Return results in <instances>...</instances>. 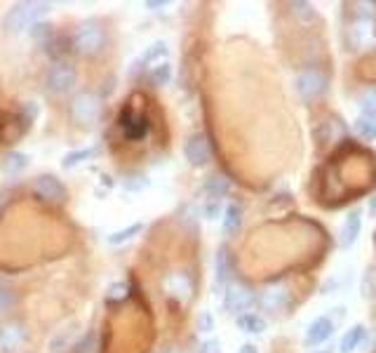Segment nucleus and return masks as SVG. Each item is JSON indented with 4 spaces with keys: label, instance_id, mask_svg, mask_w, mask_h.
<instances>
[{
    "label": "nucleus",
    "instance_id": "6e6552de",
    "mask_svg": "<svg viewBox=\"0 0 376 353\" xmlns=\"http://www.w3.org/2000/svg\"><path fill=\"white\" fill-rule=\"evenodd\" d=\"M184 153H186V160L193 165V168H203V165L210 163L212 146H210L207 134H203V132L191 134V137L186 139V144H184Z\"/></svg>",
    "mask_w": 376,
    "mask_h": 353
},
{
    "label": "nucleus",
    "instance_id": "4468645a",
    "mask_svg": "<svg viewBox=\"0 0 376 353\" xmlns=\"http://www.w3.org/2000/svg\"><path fill=\"white\" fill-rule=\"evenodd\" d=\"M332 332H334L332 318H327V316L315 318L313 323L308 325V330H306V346H320V344H325L327 339L332 337Z\"/></svg>",
    "mask_w": 376,
    "mask_h": 353
},
{
    "label": "nucleus",
    "instance_id": "ea45409f",
    "mask_svg": "<svg viewBox=\"0 0 376 353\" xmlns=\"http://www.w3.org/2000/svg\"><path fill=\"white\" fill-rule=\"evenodd\" d=\"M240 353H259L254 344H243V349H240Z\"/></svg>",
    "mask_w": 376,
    "mask_h": 353
},
{
    "label": "nucleus",
    "instance_id": "e433bc0d",
    "mask_svg": "<svg viewBox=\"0 0 376 353\" xmlns=\"http://www.w3.org/2000/svg\"><path fill=\"white\" fill-rule=\"evenodd\" d=\"M36 115H38V106L34 104V101H26V104H24V118H26V123H34Z\"/></svg>",
    "mask_w": 376,
    "mask_h": 353
},
{
    "label": "nucleus",
    "instance_id": "1a4fd4ad",
    "mask_svg": "<svg viewBox=\"0 0 376 353\" xmlns=\"http://www.w3.org/2000/svg\"><path fill=\"white\" fill-rule=\"evenodd\" d=\"M34 191H36L38 198H43V201H48V203H64V201H66V196H68L66 186H64L62 179L55 177V175H41V177H38L36 184H34Z\"/></svg>",
    "mask_w": 376,
    "mask_h": 353
},
{
    "label": "nucleus",
    "instance_id": "72a5a7b5",
    "mask_svg": "<svg viewBox=\"0 0 376 353\" xmlns=\"http://www.w3.org/2000/svg\"><path fill=\"white\" fill-rule=\"evenodd\" d=\"M29 34L34 36L36 41H45V38L52 36V27H48V24H43V22H38V24H34V27L29 29Z\"/></svg>",
    "mask_w": 376,
    "mask_h": 353
},
{
    "label": "nucleus",
    "instance_id": "cd10ccee",
    "mask_svg": "<svg viewBox=\"0 0 376 353\" xmlns=\"http://www.w3.org/2000/svg\"><path fill=\"white\" fill-rule=\"evenodd\" d=\"M94 339H96V335L92 330H87L85 335L80 337V342H75L73 346H71V353H92V349H94Z\"/></svg>",
    "mask_w": 376,
    "mask_h": 353
},
{
    "label": "nucleus",
    "instance_id": "473e14b6",
    "mask_svg": "<svg viewBox=\"0 0 376 353\" xmlns=\"http://www.w3.org/2000/svg\"><path fill=\"white\" fill-rule=\"evenodd\" d=\"M125 297H127V285H125V282H113L111 290L106 292L108 301H122Z\"/></svg>",
    "mask_w": 376,
    "mask_h": 353
},
{
    "label": "nucleus",
    "instance_id": "c756f323",
    "mask_svg": "<svg viewBox=\"0 0 376 353\" xmlns=\"http://www.w3.org/2000/svg\"><path fill=\"white\" fill-rule=\"evenodd\" d=\"M15 304H17V294L10 287L0 285V313H8Z\"/></svg>",
    "mask_w": 376,
    "mask_h": 353
},
{
    "label": "nucleus",
    "instance_id": "f257e3e1",
    "mask_svg": "<svg viewBox=\"0 0 376 353\" xmlns=\"http://www.w3.org/2000/svg\"><path fill=\"white\" fill-rule=\"evenodd\" d=\"M353 17L346 24V45L353 52L376 48V15L374 3H358Z\"/></svg>",
    "mask_w": 376,
    "mask_h": 353
},
{
    "label": "nucleus",
    "instance_id": "39448f33",
    "mask_svg": "<svg viewBox=\"0 0 376 353\" xmlns=\"http://www.w3.org/2000/svg\"><path fill=\"white\" fill-rule=\"evenodd\" d=\"M78 80V69L71 62H57L52 64L48 75H45V87L52 94H66L68 89H73Z\"/></svg>",
    "mask_w": 376,
    "mask_h": 353
},
{
    "label": "nucleus",
    "instance_id": "7c9ffc66",
    "mask_svg": "<svg viewBox=\"0 0 376 353\" xmlns=\"http://www.w3.org/2000/svg\"><path fill=\"white\" fill-rule=\"evenodd\" d=\"M355 130H358L365 139H376V123L367 118H358L355 120Z\"/></svg>",
    "mask_w": 376,
    "mask_h": 353
},
{
    "label": "nucleus",
    "instance_id": "b1692460",
    "mask_svg": "<svg viewBox=\"0 0 376 353\" xmlns=\"http://www.w3.org/2000/svg\"><path fill=\"white\" fill-rule=\"evenodd\" d=\"M73 337H75V325H71V327H64V330L57 335L55 339L50 342V349L52 353H64L68 349V346H73L71 342H73Z\"/></svg>",
    "mask_w": 376,
    "mask_h": 353
},
{
    "label": "nucleus",
    "instance_id": "5701e85b",
    "mask_svg": "<svg viewBox=\"0 0 376 353\" xmlns=\"http://www.w3.org/2000/svg\"><path fill=\"white\" fill-rule=\"evenodd\" d=\"M240 224H243V210H240V205L231 203L229 208H226V215H224V233L226 236L238 233Z\"/></svg>",
    "mask_w": 376,
    "mask_h": 353
},
{
    "label": "nucleus",
    "instance_id": "2eb2a0df",
    "mask_svg": "<svg viewBox=\"0 0 376 353\" xmlns=\"http://www.w3.org/2000/svg\"><path fill=\"white\" fill-rule=\"evenodd\" d=\"M362 231V212L360 210H351L343 222V229H341V236H339V245L341 247H351L355 240H358Z\"/></svg>",
    "mask_w": 376,
    "mask_h": 353
},
{
    "label": "nucleus",
    "instance_id": "aec40b11",
    "mask_svg": "<svg viewBox=\"0 0 376 353\" xmlns=\"http://www.w3.org/2000/svg\"><path fill=\"white\" fill-rule=\"evenodd\" d=\"M238 327L247 335H261L266 330V320L256 313H243V316H238Z\"/></svg>",
    "mask_w": 376,
    "mask_h": 353
},
{
    "label": "nucleus",
    "instance_id": "f03ea898",
    "mask_svg": "<svg viewBox=\"0 0 376 353\" xmlns=\"http://www.w3.org/2000/svg\"><path fill=\"white\" fill-rule=\"evenodd\" d=\"M45 12H50V3H17L8 10L3 17V29L5 34H22V31L31 29L38 24Z\"/></svg>",
    "mask_w": 376,
    "mask_h": 353
},
{
    "label": "nucleus",
    "instance_id": "2f4dec72",
    "mask_svg": "<svg viewBox=\"0 0 376 353\" xmlns=\"http://www.w3.org/2000/svg\"><path fill=\"white\" fill-rule=\"evenodd\" d=\"M289 8H291V12H294L296 17L299 19H313L315 17V12H313V5L310 3H289Z\"/></svg>",
    "mask_w": 376,
    "mask_h": 353
},
{
    "label": "nucleus",
    "instance_id": "a211bd4d",
    "mask_svg": "<svg viewBox=\"0 0 376 353\" xmlns=\"http://www.w3.org/2000/svg\"><path fill=\"white\" fill-rule=\"evenodd\" d=\"M367 339V330L362 325H353L351 330H346V335L341 337V353H353L358 351Z\"/></svg>",
    "mask_w": 376,
    "mask_h": 353
},
{
    "label": "nucleus",
    "instance_id": "20e7f679",
    "mask_svg": "<svg viewBox=\"0 0 376 353\" xmlns=\"http://www.w3.org/2000/svg\"><path fill=\"white\" fill-rule=\"evenodd\" d=\"M101 115V99L99 94L82 89L71 99V118L82 127H92Z\"/></svg>",
    "mask_w": 376,
    "mask_h": 353
},
{
    "label": "nucleus",
    "instance_id": "f8f14e48",
    "mask_svg": "<svg viewBox=\"0 0 376 353\" xmlns=\"http://www.w3.org/2000/svg\"><path fill=\"white\" fill-rule=\"evenodd\" d=\"M261 306L266 311H270V313H277V311H282L284 306L289 304V290H287V285H282V282H275V285H268L266 290L261 292Z\"/></svg>",
    "mask_w": 376,
    "mask_h": 353
},
{
    "label": "nucleus",
    "instance_id": "58836bf2",
    "mask_svg": "<svg viewBox=\"0 0 376 353\" xmlns=\"http://www.w3.org/2000/svg\"><path fill=\"white\" fill-rule=\"evenodd\" d=\"M165 0H148L146 3V8H151V10H160V8H165Z\"/></svg>",
    "mask_w": 376,
    "mask_h": 353
},
{
    "label": "nucleus",
    "instance_id": "4be33fe9",
    "mask_svg": "<svg viewBox=\"0 0 376 353\" xmlns=\"http://www.w3.org/2000/svg\"><path fill=\"white\" fill-rule=\"evenodd\" d=\"M165 55H167V43H165V41H155V43L148 45V48H146V52L139 57L137 66H139V69H144V66H148V64H153V62L163 59Z\"/></svg>",
    "mask_w": 376,
    "mask_h": 353
},
{
    "label": "nucleus",
    "instance_id": "dca6fc26",
    "mask_svg": "<svg viewBox=\"0 0 376 353\" xmlns=\"http://www.w3.org/2000/svg\"><path fill=\"white\" fill-rule=\"evenodd\" d=\"M231 273H233V259H231L229 247H219L217 264H214V285H217V290L229 285Z\"/></svg>",
    "mask_w": 376,
    "mask_h": 353
},
{
    "label": "nucleus",
    "instance_id": "a19ab883",
    "mask_svg": "<svg viewBox=\"0 0 376 353\" xmlns=\"http://www.w3.org/2000/svg\"><path fill=\"white\" fill-rule=\"evenodd\" d=\"M315 353H334V351H329V349H325V351H315Z\"/></svg>",
    "mask_w": 376,
    "mask_h": 353
},
{
    "label": "nucleus",
    "instance_id": "9b49d317",
    "mask_svg": "<svg viewBox=\"0 0 376 353\" xmlns=\"http://www.w3.org/2000/svg\"><path fill=\"white\" fill-rule=\"evenodd\" d=\"M163 290L167 294H172V297L188 301L193 297V282H191V278H188V273L172 271V273H167L163 278Z\"/></svg>",
    "mask_w": 376,
    "mask_h": 353
},
{
    "label": "nucleus",
    "instance_id": "c85d7f7f",
    "mask_svg": "<svg viewBox=\"0 0 376 353\" xmlns=\"http://www.w3.org/2000/svg\"><path fill=\"white\" fill-rule=\"evenodd\" d=\"M151 186V182H148L146 175H132L125 179V191H129V194H139V191H144Z\"/></svg>",
    "mask_w": 376,
    "mask_h": 353
},
{
    "label": "nucleus",
    "instance_id": "423d86ee",
    "mask_svg": "<svg viewBox=\"0 0 376 353\" xmlns=\"http://www.w3.org/2000/svg\"><path fill=\"white\" fill-rule=\"evenodd\" d=\"M254 301H256L254 292H252L247 285H243V282H229V285H226L224 309L233 313V316H243Z\"/></svg>",
    "mask_w": 376,
    "mask_h": 353
},
{
    "label": "nucleus",
    "instance_id": "393cba45",
    "mask_svg": "<svg viewBox=\"0 0 376 353\" xmlns=\"http://www.w3.org/2000/svg\"><path fill=\"white\" fill-rule=\"evenodd\" d=\"M360 108H362V118L376 123V85L369 87L367 92L360 97Z\"/></svg>",
    "mask_w": 376,
    "mask_h": 353
},
{
    "label": "nucleus",
    "instance_id": "412c9836",
    "mask_svg": "<svg viewBox=\"0 0 376 353\" xmlns=\"http://www.w3.org/2000/svg\"><path fill=\"white\" fill-rule=\"evenodd\" d=\"M229 189H231V182L224 175H212V177H207V182H205V191L212 196V201H219L222 196H226Z\"/></svg>",
    "mask_w": 376,
    "mask_h": 353
},
{
    "label": "nucleus",
    "instance_id": "9d476101",
    "mask_svg": "<svg viewBox=\"0 0 376 353\" xmlns=\"http://www.w3.org/2000/svg\"><path fill=\"white\" fill-rule=\"evenodd\" d=\"M29 339V330L19 320H10V323L0 325V349L3 351H17L19 346L26 344Z\"/></svg>",
    "mask_w": 376,
    "mask_h": 353
},
{
    "label": "nucleus",
    "instance_id": "0eeeda50",
    "mask_svg": "<svg viewBox=\"0 0 376 353\" xmlns=\"http://www.w3.org/2000/svg\"><path fill=\"white\" fill-rule=\"evenodd\" d=\"M294 85H296L299 97L310 101V99L320 97V94L327 89V75L322 73V71H317V69H308V71H303V73L296 75Z\"/></svg>",
    "mask_w": 376,
    "mask_h": 353
},
{
    "label": "nucleus",
    "instance_id": "f704fd0d",
    "mask_svg": "<svg viewBox=\"0 0 376 353\" xmlns=\"http://www.w3.org/2000/svg\"><path fill=\"white\" fill-rule=\"evenodd\" d=\"M198 327H200V332H212V330H214V318H212V313H210V311H203V313H200Z\"/></svg>",
    "mask_w": 376,
    "mask_h": 353
},
{
    "label": "nucleus",
    "instance_id": "bb28decb",
    "mask_svg": "<svg viewBox=\"0 0 376 353\" xmlns=\"http://www.w3.org/2000/svg\"><path fill=\"white\" fill-rule=\"evenodd\" d=\"M170 78H172V66L167 62H158L155 66L151 69V82L155 87H163V85H167L170 82Z\"/></svg>",
    "mask_w": 376,
    "mask_h": 353
},
{
    "label": "nucleus",
    "instance_id": "4c0bfd02",
    "mask_svg": "<svg viewBox=\"0 0 376 353\" xmlns=\"http://www.w3.org/2000/svg\"><path fill=\"white\" fill-rule=\"evenodd\" d=\"M205 215H207V219H217V215H219V201H212L210 205H207Z\"/></svg>",
    "mask_w": 376,
    "mask_h": 353
},
{
    "label": "nucleus",
    "instance_id": "7ed1b4c3",
    "mask_svg": "<svg viewBox=\"0 0 376 353\" xmlns=\"http://www.w3.org/2000/svg\"><path fill=\"white\" fill-rule=\"evenodd\" d=\"M103 43H106V34H103L101 22H96V19L82 22L73 34V48L85 57L99 55L103 50Z\"/></svg>",
    "mask_w": 376,
    "mask_h": 353
},
{
    "label": "nucleus",
    "instance_id": "f3484780",
    "mask_svg": "<svg viewBox=\"0 0 376 353\" xmlns=\"http://www.w3.org/2000/svg\"><path fill=\"white\" fill-rule=\"evenodd\" d=\"M0 168H3L5 175H19L29 168V156L22 151H8L0 160Z\"/></svg>",
    "mask_w": 376,
    "mask_h": 353
},
{
    "label": "nucleus",
    "instance_id": "a878e982",
    "mask_svg": "<svg viewBox=\"0 0 376 353\" xmlns=\"http://www.w3.org/2000/svg\"><path fill=\"white\" fill-rule=\"evenodd\" d=\"M141 229H144V224H139V222H137V224H129V226L115 231V233L108 236V243H111V245H122V243L132 240Z\"/></svg>",
    "mask_w": 376,
    "mask_h": 353
},
{
    "label": "nucleus",
    "instance_id": "c9c22d12",
    "mask_svg": "<svg viewBox=\"0 0 376 353\" xmlns=\"http://www.w3.org/2000/svg\"><path fill=\"white\" fill-rule=\"evenodd\" d=\"M198 353H224V351H222V344H219L217 339H205V342L200 344Z\"/></svg>",
    "mask_w": 376,
    "mask_h": 353
},
{
    "label": "nucleus",
    "instance_id": "ddd939ff",
    "mask_svg": "<svg viewBox=\"0 0 376 353\" xmlns=\"http://www.w3.org/2000/svg\"><path fill=\"white\" fill-rule=\"evenodd\" d=\"M120 127H122V132H125V137L132 141L144 139L148 134V120L144 115L132 113V111H125L120 115Z\"/></svg>",
    "mask_w": 376,
    "mask_h": 353
},
{
    "label": "nucleus",
    "instance_id": "79ce46f5",
    "mask_svg": "<svg viewBox=\"0 0 376 353\" xmlns=\"http://www.w3.org/2000/svg\"><path fill=\"white\" fill-rule=\"evenodd\" d=\"M160 353H177V351H172V349H167V351H160Z\"/></svg>",
    "mask_w": 376,
    "mask_h": 353
},
{
    "label": "nucleus",
    "instance_id": "6ab92c4d",
    "mask_svg": "<svg viewBox=\"0 0 376 353\" xmlns=\"http://www.w3.org/2000/svg\"><path fill=\"white\" fill-rule=\"evenodd\" d=\"M96 153H99V149H96V146H89V149H80V151H68L66 156L62 158V168H64V170H73V168H78L80 163H85V160L94 158Z\"/></svg>",
    "mask_w": 376,
    "mask_h": 353
}]
</instances>
